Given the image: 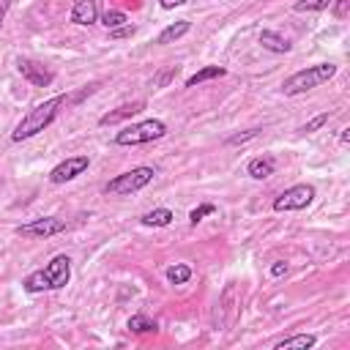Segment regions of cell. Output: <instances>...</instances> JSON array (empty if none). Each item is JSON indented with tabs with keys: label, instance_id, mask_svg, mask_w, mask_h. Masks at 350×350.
I'll return each mask as SVG.
<instances>
[{
	"label": "cell",
	"instance_id": "obj_1",
	"mask_svg": "<svg viewBox=\"0 0 350 350\" xmlns=\"http://www.w3.org/2000/svg\"><path fill=\"white\" fill-rule=\"evenodd\" d=\"M66 104H68V96H52V98L36 104V107L16 123V129L11 131V139H14V142H22V139H30V137L41 134L44 129H49V126L55 123V118L60 115V109H63Z\"/></svg>",
	"mask_w": 350,
	"mask_h": 350
},
{
	"label": "cell",
	"instance_id": "obj_2",
	"mask_svg": "<svg viewBox=\"0 0 350 350\" xmlns=\"http://www.w3.org/2000/svg\"><path fill=\"white\" fill-rule=\"evenodd\" d=\"M71 282V257L55 254L44 268L25 276L22 290L25 293H44V290H63Z\"/></svg>",
	"mask_w": 350,
	"mask_h": 350
},
{
	"label": "cell",
	"instance_id": "obj_3",
	"mask_svg": "<svg viewBox=\"0 0 350 350\" xmlns=\"http://www.w3.org/2000/svg\"><path fill=\"white\" fill-rule=\"evenodd\" d=\"M336 77V66L334 63H317V66H306L295 74H290L284 82H282V93L284 96H301L312 88H320L325 85L328 79Z\"/></svg>",
	"mask_w": 350,
	"mask_h": 350
},
{
	"label": "cell",
	"instance_id": "obj_4",
	"mask_svg": "<svg viewBox=\"0 0 350 350\" xmlns=\"http://www.w3.org/2000/svg\"><path fill=\"white\" fill-rule=\"evenodd\" d=\"M164 134H167L164 120H159V118H148V120L131 123V126H126L123 131H118V134H115V145L134 148V145H145V142L161 139Z\"/></svg>",
	"mask_w": 350,
	"mask_h": 350
},
{
	"label": "cell",
	"instance_id": "obj_5",
	"mask_svg": "<svg viewBox=\"0 0 350 350\" xmlns=\"http://www.w3.org/2000/svg\"><path fill=\"white\" fill-rule=\"evenodd\" d=\"M153 175H156L153 167H131V170L115 175V178L104 186V191H107V194H134V191L145 189V186L153 180Z\"/></svg>",
	"mask_w": 350,
	"mask_h": 350
},
{
	"label": "cell",
	"instance_id": "obj_6",
	"mask_svg": "<svg viewBox=\"0 0 350 350\" xmlns=\"http://www.w3.org/2000/svg\"><path fill=\"white\" fill-rule=\"evenodd\" d=\"M314 200V186L309 183H295L290 189H284L276 200H273V211H304L306 205H312Z\"/></svg>",
	"mask_w": 350,
	"mask_h": 350
},
{
	"label": "cell",
	"instance_id": "obj_7",
	"mask_svg": "<svg viewBox=\"0 0 350 350\" xmlns=\"http://www.w3.org/2000/svg\"><path fill=\"white\" fill-rule=\"evenodd\" d=\"M88 167H90V159H88V156H68L66 161H60V164H55V167L49 170V183H55V186L68 183V180L79 178Z\"/></svg>",
	"mask_w": 350,
	"mask_h": 350
},
{
	"label": "cell",
	"instance_id": "obj_8",
	"mask_svg": "<svg viewBox=\"0 0 350 350\" xmlns=\"http://www.w3.org/2000/svg\"><path fill=\"white\" fill-rule=\"evenodd\" d=\"M63 230H66V221L63 219L44 216V219H33L27 224H19L16 227V235H22V238H49V235H57Z\"/></svg>",
	"mask_w": 350,
	"mask_h": 350
},
{
	"label": "cell",
	"instance_id": "obj_9",
	"mask_svg": "<svg viewBox=\"0 0 350 350\" xmlns=\"http://www.w3.org/2000/svg\"><path fill=\"white\" fill-rule=\"evenodd\" d=\"M16 71H19L30 85H36V88H46V85L55 79V74H52L49 68H44L38 60H30V57H19V60H16Z\"/></svg>",
	"mask_w": 350,
	"mask_h": 350
},
{
	"label": "cell",
	"instance_id": "obj_10",
	"mask_svg": "<svg viewBox=\"0 0 350 350\" xmlns=\"http://www.w3.org/2000/svg\"><path fill=\"white\" fill-rule=\"evenodd\" d=\"M98 16H101V0H74V5H71V22L74 25L88 27V25L98 22Z\"/></svg>",
	"mask_w": 350,
	"mask_h": 350
},
{
	"label": "cell",
	"instance_id": "obj_11",
	"mask_svg": "<svg viewBox=\"0 0 350 350\" xmlns=\"http://www.w3.org/2000/svg\"><path fill=\"white\" fill-rule=\"evenodd\" d=\"M142 109H145V101H131V104H120L118 109H112V112L101 115V118H98V126H115V123H120V120H126V118H134V115H139Z\"/></svg>",
	"mask_w": 350,
	"mask_h": 350
},
{
	"label": "cell",
	"instance_id": "obj_12",
	"mask_svg": "<svg viewBox=\"0 0 350 350\" xmlns=\"http://www.w3.org/2000/svg\"><path fill=\"white\" fill-rule=\"evenodd\" d=\"M273 170H276V161H273L271 156H257V159H252V161L246 164V172H249V178H254V180L271 178Z\"/></svg>",
	"mask_w": 350,
	"mask_h": 350
},
{
	"label": "cell",
	"instance_id": "obj_13",
	"mask_svg": "<svg viewBox=\"0 0 350 350\" xmlns=\"http://www.w3.org/2000/svg\"><path fill=\"white\" fill-rule=\"evenodd\" d=\"M191 30V22L189 19H180V22H172V25H167L159 36H156V44L159 46H167V44H172V41H178L180 36H186Z\"/></svg>",
	"mask_w": 350,
	"mask_h": 350
},
{
	"label": "cell",
	"instance_id": "obj_14",
	"mask_svg": "<svg viewBox=\"0 0 350 350\" xmlns=\"http://www.w3.org/2000/svg\"><path fill=\"white\" fill-rule=\"evenodd\" d=\"M260 44H262V49L276 52V55L290 52V41L284 36H279L276 30H260Z\"/></svg>",
	"mask_w": 350,
	"mask_h": 350
},
{
	"label": "cell",
	"instance_id": "obj_15",
	"mask_svg": "<svg viewBox=\"0 0 350 350\" xmlns=\"http://www.w3.org/2000/svg\"><path fill=\"white\" fill-rule=\"evenodd\" d=\"M314 342H317V336H312V334H295V336L276 342V350H306V347H314Z\"/></svg>",
	"mask_w": 350,
	"mask_h": 350
},
{
	"label": "cell",
	"instance_id": "obj_16",
	"mask_svg": "<svg viewBox=\"0 0 350 350\" xmlns=\"http://www.w3.org/2000/svg\"><path fill=\"white\" fill-rule=\"evenodd\" d=\"M172 211L170 208H153V211H148L139 221L145 224V227H167V224H172Z\"/></svg>",
	"mask_w": 350,
	"mask_h": 350
},
{
	"label": "cell",
	"instance_id": "obj_17",
	"mask_svg": "<svg viewBox=\"0 0 350 350\" xmlns=\"http://www.w3.org/2000/svg\"><path fill=\"white\" fill-rule=\"evenodd\" d=\"M224 74H227L224 66H205V68H200L197 74H191V77L186 79V88H194V85H200V82H208V79H216V77H224Z\"/></svg>",
	"mask_w": 350,
	"mask_h": 350
},
{
	"label": "cell",
	"instance_id": "obj_18",
	"mask_svg": "<svg viewBox=\"0 0 350 350\" xmlns=\"http://www.w3.org/2000/svg\"><path fill=\"white\" fill-rule=\"evenodd\" d=\"M129 331H131V334H156L159 325H156V320H150L148 314H131V317H129Z\"/></svg>",
	"mask_w": 350,
	"mask_h": 350
},
{
	"label": "cell",
	"instance_id": "obj_19",
	"mask_svg": "<svg viewBox=\"0 0 350 350\" xmlns=\"http://www.w3.org/2000/svg\"><path fill=\"white\" fill-rule=\"evenodd\" d=\"M189 279H191V268L186 262H175V265L167 268V282L170 284H186Z\"/></svg>",
	"mask_w": 350,
	"mask_h": 350
},
{
	"label": "cell",
	"instance_id": "obj_20",
	"mask_svg": "<svg viewBox=\"0 0 350 350\" xmlns=\"http://www.w3.org/2000/svg\"><path fill=\"white\" fill-rule=\"evenodd\" d=\"M126 22H129V16H126L123 11L109 8V11H104V14H101V25H104L107 30H115V27H120V25H126Z\"/></svg>",
	"mask_w": 350,
	"mask_h": 350
},
{
	"label": "cell",
	"instance_id": "obj_21",
	"mask_svg": "<svg viewBox=\"0 0 350 350\" xmlns=\"http://www.w3.org/2000/svg\"><path fill=\"white\" fill-rule=\"evenodd\" d=\"M211 213H216V205H213V202H202V205H197V208L189 213V224L197 227V224H200L205 216H211Z\"/></svg>",
	"mask_w": 350,
	"mask_h": 350
},
{
	"label": "cell",
	"instance_id": "obj_22",
	"mask_svg": "<svg viewBox=\"0 0 350 350\" xmlns=\"http://www.w3.org/2000/svg\"><path fill=\"white\" fill-rule=\"evenodd\" d=\"M295 11H325L331 8V0H293Z\"/></svg>",
	"mask_w": 350,
	"mask_h": 350
},
{
	"label": "cell",
	"instance_id": "obj_23",
	"mask_svg": "<svg viewBox=\"0 0 350 350\" xmlns=\"http://www.w3.org/2000/svg\"><path fill=\"white\" fill-rule=\"evenodd\" d=\"M328 118H331L328 112H320V115H314L312 120H306V123L301 126V134H312V131H317V129H323V126L328 123Z\"/></svg>",
	"mask_w": 350,
	"mask_h": 350
},
{
	"label": "cell",
	"instance_id": "obj_24",
	"mask_svg": "<svg viewBox=\"0 0 350 350\" xmlns=\"http://www.w3.org/2000/svg\"><path fill=\"white\" fill-rule=\"evenodd\" d=\"M257 137V129H249V131H243V134H232L230 139H227V145H243V142H249V139H254Z\"/></svg>",
	"mask_w": 350,
	"mask_h": 350
},
{
	"label": "cell",
	"instance_id": "obj_25",
	"mask_svg": "<svg viewBox=\"0 0 350 350\" xmlns=\"http://www.w3.org/2000/svg\"><path fill=\"white\" fill-rule=\"evenodd\" d=\"M134 25H120V27H115V30H109V36L112 38H129V36H134Z\"/></svg>",
	"mask_w": 350,
	"mask_h": 350
},
{
	"label": "cell",
	"instance_id": "obj_26",
	"mask_svg": "<svg viewBox=\"0 0 350 350\" xmlns=\"http://www.w3.org/2000/svg\"><path fill=\"white\" fill-rule=\"evenodd\" d=\"M331 5H334V16H336V19H345V16H347V5H350V0H331Z\"/></svg>",
	"mask_w": 350,
	"mask_h": 350
},
{
	"label": "cell",
	"instance_id": "obj_27",
	"mask_svg": "<svg viewBox=\"0 0 350 350\" xmlns=\"http://www.w3.org/2000/svg\"><path fill=\"white\" fill-rule=\"evenodd\" d=\"M282 273H287V262H284V260H276V262L271 265V276H282Z\"/></svg>",
	"mask_w": 350,
	"mask_h": 350
},
{
	"label": "cell",
	"instance_id": "obj_28",
	"mask_svg": "<svg viewBox=\"0 0 350 350\" xmlns=\"http://www.w3.org/2000/svg\"><path fill=\"white\" fill-rule=\"evenodd\" d=\"M189 0H159V5L164 8V11H172V8H178V5H186Z\"/></svg>",
	"mask_w": 350,
	"mask_h": 350
},
{
	"label": "cell",
	"instance_id": "obj_29",
	"mask_svg": "<svg viewBox=\"0 0 350 350\" xmlns=\"http://www.w3.org/2000/svg\"><path fill=\"white\" fill-rule=\"evenodd\" d=\"M8 8H11V0H0V27H3V22H5Z\"/></svg>",
	"mask_w": 350,
	"mask_h": 350
},
{
	"label": "cell",
	"instance_id": "obj_30",
	"mask_svg": "<svg viewBox=\"0 0 350 350\" xmlns=\"http://www.w3.org/2000/svg\"><path fill=\"white\" fill-rule=\"evenodd\" d=\"M339 139H342V142H347V139H350V129H342V134H339Z\"/></svg>",
	"mask_w": 350,
	"mask_h": 350
}]
</instances>
